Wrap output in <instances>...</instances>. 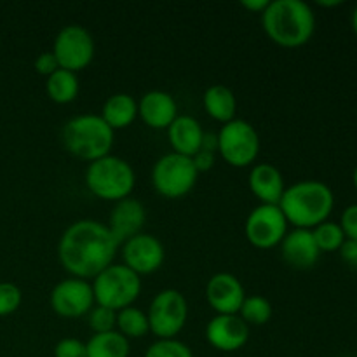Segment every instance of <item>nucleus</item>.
Wrapping results in <instances>:
<instances>
[{
  "instance_id": "nucleus-1",
  "label": "nucleus",
  "mask_w": 357,
  "mask_h": 357,
  "mask_svg": "<svg viewBox=\"0 0 357 357\" xmlns=\"http://www.w3.org/2000/svg\"><path fill=\"white\" fill-rule=\"evenodd\" d=\"M119 246L108 225L98 220H79L63 232L58 258L72 278L87 281L112 265Z\"/></svg>"
},
{
  "instance_id": "nucleus-2",
  "label": "nucleus",
  "mask_w": 357,
  "mask_h": 357,
  "mask_svg": "<svg viewBox=\"0 0 357 357\" xmlns=\"http://www.w3.org/2000/svg\"><path fill=\"white\" fill-rule=\"evenodd\" d=\"M261 24L274 44L286 49L305 45L316 31V14L303 0H274L261 13Z\"/></svg>"
},
{
  "instance_id": "nucleus-3",
  "label": "nucleus",
  "mask_w": 357,
  "mask_h": 357,
  "mask_svg": "<svg viewBox=\"0 0 357 357\" xmlns=\"http://www.w3.org/2000/svg\"><path fill=\"white\" fill-rule=\"evenodd\" d=\"M335 206L333 190L317 180H303L289 185L279 208L295 229L312 230L330 218Z\"/></svg>"
},
{
  "instance_id": "nucleus-4",
  "label": "nucleus",
  "mask_w": 357,
  "mask_h": 357,
  "mask_svg": "<svg viewBox=\"0 0 357 357\" xmlns=\"http://www.w3.org/2000/svg\"><path fill=\"white\" fill-rule=\"evenodd\" d=\"M61 139L73 157L93 162L110 155L115 131L101 119V115L82 114L66 122Z\"/></svg>"
},
{
  "instance_id": "nucleus-5",
  "label": "nucleus",
  "mask_w": 357,
  "mask_h": 357,
  "mask_svg": "<svg viewBox=\"0 0 357 357\" xmlns=\"http://www.w3.org/2000/svg\"><path fill=\"white\" fill-rule=\"evenodd\" d=\"M86 185L98 199L119 202L131 195L136 185V174L128 160L110 153L89 162L86 169Z\"/></svg>"
},
{
  "instance_id": "nucleus-6",
  "label": "nucleus",
  "mask_w": 357,
  "mask_h": 357,
  "mask_svg": "<svg viewBox=\"0 0 357 357\" xmlns=\"http://www.w3.org/2000/svg\"><path fill=\"white\" fill-rule=\"evenodd\" d=\"M91 286H93L94 303L115 312L131 307L142 293V279L124 264L108 265L93 279Z\"/></svg>"
},
{
  "instance_id": "nucleus-7",
  "label": "nucleus",
  "mask_w": 357,
  "mask_h": 357,
  "mask_svg": "<svg viewBox=\"0 0 357 357\" xmlns=\"http://www.w3.org/2000/svg\"><path fill=\"white\" fill-rule=\"evenodd\" d=\"M199 173L192 157L176 152L160 157L152 167V185L157 194L166 199L185 197L197 183Z\"/></svg>"
},
{
  "instance_id": "nucleus-8",
  "label": "nucleus",
  "mask_w": 357,
  "mask_h": 357,
  "mask_svg": "<svg viewBox=\"0 0 357 357\" xmlns=\"http://www.w3.org/2000/svg\"><path fill=\"white\" fill-rule=\"evenodd\" d=\"M218 152L230 166L246 167L260 153V136L248 121L234 119L220 129Z\"/></svg>"
},
{
  "instance_id": "nucleus-9",
  "label": "nucleus",
  "mask_w": 357,
  "mask_h": 357,
  "mask_svg": "<svg viewBox=\"0 0 357 357\" xmlns=\"http://www.w3.org/2000/svg\"><path fill=\"white\" fill-rule=\"evenodd\" d=\"M146 316H149L150 331L159 340L174 338L183 330L188 317V305L183 293L174 288L159 291L153 296Z\"/></svg>"
},
{
  "instance_id": "nucleus-10",
  "label": "nucleus",
  "mask_w": 357,
  "mask_h": 357,
  "mask_svg": "<svg viewBox=\"0 0 357 357\" xmlns=\"http://www.w3.org/2000/svg\"><path fill=\"white\" fill-rule=\"evenodd\" d=\"M52 54L59 68L77 73L94 58V38L80 24H66L58 31L52 44Z\"/></svg>"
},
{
  "instance_id": "nucleus-11",
  "label": "nucleus",
  "mask_w": 357,
  "mask_h": 357,
  "mask_svg": "<svg viewBox=\"0 0 357 357\" xmlns=\"http://www.w3.org/2000/svg\"><path fill=\"white\" fill-rule=\"evenodd\" d=\"M288 220L279 206L260 204L248 215L244 232L250 244L258 250L279 246L288 234Z\"/></svg>"
},
{
  "instance_id": "nucleus-12",
  "label": "nucleus",
  "mask_w": 357,
  "mask_h": 357,
  "mask_svg": "<svg viewBox=\"0 0 357 357\" xmlns=\"http://www.w3.org/2000/svg\"><path fill=\"white\" fill-rule=\"evenodd\" d=\"M49 303L58 316L66 319L86 316L94 307L93 286L84 279H65L52 288Z\"/></svg>"
},
{
  "instance_id": "nucleus-13",
  "label": "nucleus",
  "mask_w": 357,
  "mask_h": 357,
  "mask_svg": "<svg viewBox=\"0 0 357 357\" xmlns=\"http://www.w3.org/2000/svg\"><path fill=\"white\" fill-rule=\"evenodd\" d=\"M124 265L138 275H149L159 271L166 258L164 244L152 234H138L122 246Z\"/></svg>"
},
{
  "instance_id": "nucleus-14",
  "label": "nucleus",
  "mask_w": 357,
  "mask_h": 357,
  "mask_svg": "<svg viewBox=\"0 0 357 357\" xmlns=\"http://www.w3.org/2000/svg\"><path fill=\"white\" fill-rule=\"evenodd\" d=\"M250 326L237 314H216L206 326V340L222 352H236L248 344Z\"/></svg>"
},
{
  "instance_id": "nucleus-15",
  "label": "nucleus",
  "mask_w": 357,
  "mask_h": 357,
  "mask_svg": "<svg viewBox=\"0 0 357 357\" xmlns=\"http://www.w3.org/2000/svg\"><path fill=\"white\" fill-rule=\"evenodd\" d=\"M244 298H246L244 286L230 272H218L206 284V300L216 314L223 316L239 314Z\"/></svg>"
},
{
  "instance_id": "nucleus-16",
  "label": "nucleus",
  "mask_w": 357,
  "mask_h": 357,
  "mask_svg": "<svg viewBox=\"0 0 357 357\" xmlns=\"http://www.w3.org/2000/svg\"><path fill=\"white\" fill-rule=\"evenodd\" d=\"M319 248L314 241L312 230L293 229L281 243V257L296 271H309L319 260Z\"/></svg>"
},
{
  "instance_id": "nucleus-17",
  "label": "nucleus",
  "mask_w": 357,
  "mask_h": 357,
  "mask_svg": "<svg viewBox=\"0 0 357 357\" xmlns=\"http://www.w3.org/2000/svg\"><path fill=\"white\" fill-rule=\"evenodd\" d=\"M145 220V206L136 199L128 197L115 202L108 220V229L119 244H124L128 239L142 234Z\"/></svg>"
},
{
  "instance_id": "nucleus-18",
  "label": "nucleus",
  "mask_w": 357,
  "mask_h": 357,
  "mask_svg": "<svg viewBox=\"0 0 357 357\" xmlns=\"http://www.w3.org/2000/svg\"><path fill=\"white\" fill-rule=\"evenodd\" d=\"M138 115L149 128L167 129L178 117L176 100L166 91H149L139 98Z\"/></svg>"
},
{
  "instance_id": "nucleus-19",
  "label": "nucleus",
  "mask_w": 357,
  "mask_h": 357,
  "mask_svg": "<svg viewBox=\"0 0 357 357\" xmlns=\"http://www.w3.org/2000/svg\"><path fill=\"white\" fill-rule=\"evenodd\" d=\"M248 185H250V190L253 192V195L261 204L279 206L282 194L286 190L281 171L271 162L257 164L250 171Z\"/></svg>"
},
{
  "instance_id": "nucleus-20",
  "label": "nucleus",
  "mask_w": 357,
  "mask_h": 357,
  "mask_svg": "<svg viewBox=\"0 0 357 357\" xmlns=\"http://www.w3.org/2000/svg\"><path fill=\"white\" fill-rule=\"evenodd\" d=\"M167 136L174 152L185 157H194L202 146L204 129L192 115H178L167 128Z\"/></svg>"
},
{
  "instance_id": "nucleus-21",
  "label": "nucleus",
  "mask_w": 357,
  "mask_h": 357,
  "mask_svg": "<svg viewBox=\"0 0 357 357\" xmlns=\"http://www.w3.org/2000/svg\"><path fill=\"white\" fill-rule=\"evenodd\" d=\"M138 117V103L128 93H115L108 98L101 108V119L114 131L129 128Z\"/></svg>"
},
{
  "instance_id": "nucleus-22",
  "label": "nucleus",
  "mask_w": 357,
  "mask_h": 357,
  "mask_svg": "<svg viewBox=\"0 0 357 357\" xmlns=\"http://www.w3.org/2000/svg\"><path fill=\"white\" fill-rule=\"evenodd\" d=\"M202 103H204V108L209 117L222 122V124H227V122L236 119V94H234V91L230 87L223 86V84H213V86H209L206 89L204 96H202Z\"/></svg>"
},
{
  "instance_id": "nucleus-23",
  "label": "nucleus",
  "mask_w": 357,
  "mask_h": 357,
  "mask_svg": "<svg viewBox=\"0 0 357 357\" xmlns=\"http://www.w3.org/2000/svg\"><path fill=\"white\" fill-rule=\"evenodd\" d=\"M87 357H129V340L117 330L94 333L86 342Z\"/></svg>"
},
{
  "instance_id": "nucleus-24",
  "label": "nucleus",
  "mask_w": 357,
  "mask_h": 357,
  "mask_svg": "<svg viewBox=\"0 0 357 357\" xmlns=\"http://www.w3.org/2000/svg\"><path fill=\"white\" fill-rule=\"evenodd\" d=\"M79 89L80 84L79 79H77V73L68 72V70L58 68L45 80L47 96L58 105L72 103L77 98V94H79Z\"/></svg>"
},
{
  "instance_id": "nucleus-25",
  "label": "nucleus",
  "mask_w": 357,
  "mask_h": 357,
  "mask_svg": "<svg viewBox=\"0 0 357 357\" xmlns=\"http://www.w3.org/2000/svg\"><path fill=\"white\" fill-rule=\"evenodd\" d=\"M115 328L121 335L126 338H143L150 331L149 316L143 310L136 309V307H126V309L119 310L117 321H115Z\"/></svg>"
},
{
  "instance_id": "nucleus-26",
  "label": "nucleus",
  "mask_w": 357,
  "mask_h": 357,
  "mask_svg": "<svg viewBox=\"0 0 357 357\" xmlns=\"http://www.w3.org/2000/svg\"><path fill=\"white\" fill-rule=\"evenodd\" d=\"M237 316H239L248 326H250V324H253V326H264V324H267L268 321H271L272 305L267 298H264V296L260 295L246 296Z\"/></svg>"
},
{
  "instance_id": "nucleus-27",
  "label": "nucleus",
  "mask_w": 357,
  "mask_h": 357,
  "mask_svg": "<svg viewBox=\"0 0 357 357\" xmlns=\"http://www.w3.org/2000/svg\"><path fill=\"white\" fill-rule=\"evenodd\" d=\"M312 236L321 253L338 251L342 248V244L345 243V234L344 230H342L340 223L330 222V220H326V222L314 227Z\"/></svg>"
},
{
  "instance_id": "nucleus-28",
  "label": "nucleus",
  "mask_w": 357,
  "mask_h": 357,
  "mask_svg": "<svg viewBox=\"0 0 357 357\" xmlns=\"http://www.w3.org/2000/svg\"><path fill=\"white\" fill-rule=\"evenodd\" d=\"M145 357H194L187 344L176 338L157 340L146 349Z\"/></svg>"
},
{
  "instance_id": "nucleus-29",
  "label": "nucleus",
  "mask_w": 357,
  "mask_h": 357,
  "mask_svg": "<svg viewBox=\"0 0 357 357\" xmlns=\"http://www.w3.org/2000/svg\"><path fill=\"white\" fill-rule=\"evenodd\" d=\"M115 321H117V312L107 307L94 305L87 314V324L94 333H107V331L115 330Z\"/></svg>"
},
{
  "instance_id": "nucleus-30",
  "label": "nucleus",
  "mask_w": 357,
  "mask_h": 357,
  "mask_svg": "<svg viewBox=\"0 0 357 357\" xmlns=\"http://www.w3.org/2000/svg\"><path fill=\"white\" fill-rule=\"evenodd\" d=\"M21 289L13 282H0V317L16 312L21 305Z\"/></svg>"
},
{
  "instance_id": "nucleus-31",
  "label": "nucleus",
  "mask_w": 357,
  "mask_h": 357,
  "mask_svg": "<svg viewBox=\"0 0 357 357\" xmlns=\"http://www.w3.org/2000/svg\"><path fill=\"white\" fill-rule=\"evenodd\" d=\"M54 357H87V349L79 338H61L54 347Z\"/></svg>"
},
{
  "instance_id": "nucleus-32",
  "label": "nucleus",
  "mask_w": 357,
  "mask_h": 357,
  "mask_svg": "<svg viewBox=\"0 0 357 357\" xmlns=\"http://www.w3.org/2000/svg\"><path fill=\"white\" fill-rule=\"evenodd\" d=\"M340 227L345 239L357 241V204H351L344 209L340 216Z\"/></svg>"
},
{
  "instance_id": "nucleus-33",
  "label": "nucleus",
  "mask_w": 357,
  "mask_h": 357,
  "mask_svg": "<svg viewBox=\"0 0 357 357\" xmlns=\"http://www.w3.org/2000/svg\"><path fill=\"white\" fill-rule=\"evenodd\" d=\"M33 66H35V72L40 73V75H45V77H49L51 73H54L56 70L59 68V65H58V61H56L52 51L40 52V54L35 58Z\"/></svg>"
},
{
  "instance_id": "nucleus-34",
  "label": "nucleus",
  "mask_w": 357,
  "mask_h": 357,
  "mask_svg": "<svg viewBox=\"0 0 357 357\" xmlns=\"http://www.w3.org/2000/svg\"><path fill=\"white\" fill-rule=\"evenodd\" d=\"M215 153L206 152V150H199V152L192 157V162H194L197 173H206V171L211 169V167L215 166Z\"/></svg>"
},
{
  "instance_id": "nucleus-35",
  "label": "nucleus",
  "mask_w": 357,
  "mask_h": 357,
  "mask_svg": "<svg viewBox=\"0 0 357 357\" xmlns=\"http://www.w3.org/2000/svg\"><path fill=\"white\" fill-rule=\"evenodd\" d=\"M338 251H340L342 260H344L349 267L356 268L357 271V241L345 239V243L342 244V248Z\"/></svg>"
},
{
  "instance_id": "nucleus-36",
  "label": "nucleus",
  "mask_w": 357,
  "mask_h": 357,
  "mask_svg": "<svg viewBox=\"0 0 357 357\" xmlns=\"http://www.w3.org/2000/svg\"><path fill=\"white\" fill-rule=\"evenodd\" d=\"M201 150H206V152H213V153L218 152V135H215V132H204Z\"/></svg>"
},
{
  "instance_id": "nucleus-37",
  "label": "nucleus",
  "mask_w": 357,
  "mask_h": 357,
  "mask_svg": "<svg viewBox=\"0 0 357 357\" xmlns=\"http://www.w3.org/2000/svg\"><path fill=\"white\" fill-rule=\"evenodd\" d=\"M268 2H271V0H243V2H241V6H243L244 9L251 10V13L261 14L265 9H267Z\"/></svg>"
},
{
  "instance_id": "nucleus-38",
  "label": "nucleus",
  "mask_w": 357,
  "mask_h": 357,
  "mask_svg": "<svg viewBox=\"0 0 357 357\" xmlns=\"http://www.w3.org/2000/svg\"><path fill=\"white\" fill-rule=\"evenodd\" d=\"M317 6H321V7H337V6H342V0H319V2H317Z\"/></svg>"
},
{
  "instance_id": "nucleus-39",
  "label": "nucleus",
  "mask_w": 357,
  "mask_h": 357,
  "mask_svg": "<svg viewBox=\"0 0 357 357\" xmlns=\"http://www.w3.org/2000/svg\"><path fill=\"white\" fill-rule=\"evenodd\" d=\"M352 30H354V33L357 35V6H356V9H354V13H352Z\"/></svg>"
},
{
  "instance_id": "nucleus-40",
  "label": "nucleus",
  "mask_w": 357,
  "mask_h": 357,
  "mask_svg": "<svg viewBox=\"0 0 357 357\" xmlns=\"http://www.w3.org/2000/svg\"><path fill=\"white\" fill-rule=\"evenodd\" d=\"M352 183H354V187L357 190V166L354 167V173H352Z\"/></svg>"
},
{
  "instance_id": "nucleus-41",
  "label": "nucleus",
  "mask_w": 357,
  "mask_h": 357,
  "mask_svg": "<svg viewBox=\"0 0 357 357\" xmlns=\"http://www.w3.org/2000/svg\"><path fill=\"white\" fill-rule=\"evenodd\" d=\"M356 117H357V112H356Z\"/></svg>"
}]
</instances>
